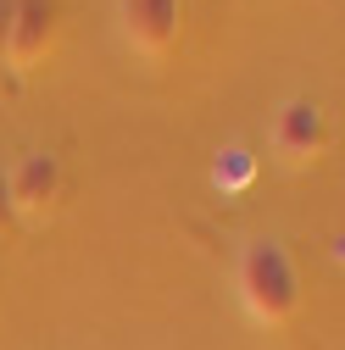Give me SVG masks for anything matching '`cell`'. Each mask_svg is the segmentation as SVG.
Listing matches in <instances>:
<instances>
[{
	"label": "cell",
	"instance_id": "obj_8",
	"mask_svg": "<svg viewBox=\"0 0 345 350\" xmlns=\"http://www.w3.org/2000/svg\"><path fill=\"white\" fill-rule=\"evenodd\" d=\"M12 184H6V172H0V228H12Z\"/></svg>",
	"mask_w": 345,
	"mask_h": 350
},
{
	"label": "cell",
	"instance_id": "obj_5",
	"mask_svg": "<svg viewBox=\"0 0 345 350\" xmlns=\"http://www.w3.org/2000/svg\"><path fill=\"white\" fill-rule=\"evenodd\" d=\"M62 39V0H17V28H12V62L17 72L45 67Z\"/></svg>",
	"mask_w": 345,
	"mask_h": 350
},
{
	"label": "cell",
	"instance_id": "obj_2",
	"mask_svg": "<svg viewBox=\"0 0 345 350\" xmlns=\"http://www.w3.org/2000/svg\"><path fill=\"white\" fill-rule=\"evenodd\" d=\"M268 139H273V156L284 167H312L329 150V111L318 100H307V95H295V100H284L273 111V134Z\"/></svg>",
	"mask_w": 345,
	"mask_h": 350
},
{
	"label": "cell",
	"instance_id": "obj_3",
	"mask_svg": "<svg viewBox=\"0 0 345 350\" xmlns=\"http://www.w3.org/2000/svg\"><path fill=\"white\" fill-rule=\"evenodd\" d=\"M117 17H123L128 45L162 62V56H172V45L184 33V0H117Z\"/></svg>",
	"mask_w": 345,
	"mask_h": 350
},
{
	"label": "cell",
	"instance_id": "obj_7",
	"mask_svg": "<svg viewBox=\"0 0 345 350\" xmlns=\"http://www.w3.org/2000/svg\"><path fill=\"white\" fill-rule=\"evenodd\" d=\"M12 28H17V0H0V62H12Z\"/></svg>",
	"mask_w": 345,
	"mask_h": 350
},
{
	"label": "cell",
	"instance_id": "obj_4",
	"mask_svg": "<svg viewBox=\"0 0 345 350\" xmlns=\"http://www.w3.org/2000/svg\"><path fill=\"white\" fill-rule=\"evenodd\" d=\"M6 184H12V211L17 217H51L62 189H67V172H62V156L51 150H28L6 167Z\"/></svg>",
	"mask_w": 345,
	"mask_h": 350
},
{
	"label": "cell",
	"instance_id": "obj_1",
	"mask_svg": "<svg viewBox=\"0 0 345 350\" xmlns=\"http://www.w3.org/2000/svg\"><path fill=\"white\" fill-rule=\"evenodd\" d=\"M234 284H240V306L251 312V323H262V328H290L295 323L301 273H295V256L284 250V239H273V234L245 239Z\"/></svg>",
	"mask_w": 345,
	"mask_h": 350
},
{
	"label": "cell",
	"instance_id": "obj_6",
	"mask_svg": "<svg viewBox=\"0 0 345 350\" xmlns=\"http://www.w3.org/2000/svg\"><path fill=\"white\" fill-rule=\"evenodd\" d=\"M212 184H218L223 195L251 189V184H256V156H251L245 145H223V150H218V161H212Z\"/></svg>",
	"mask_w": 345,
	"mask_h": 350
}]
</instances>
